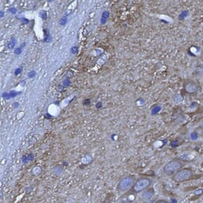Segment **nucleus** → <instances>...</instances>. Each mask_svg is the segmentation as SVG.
I'll return each mask as SVG.
<instances>
[{"label": "nucleus", "instance_id": "obj_23", "mask_svg": "<svg viewBox=\"0 0 203 203\" xmlns=\"http://www.w3.org/2000/svg\"><path fill=\"white\" fill-rule=\"evenodd\" d=\"M101 106H102V104L100 103V102L96 104V108H101Z\"/></svg>", "mask_w": 203, "mask_h": 203}, {"label": "nucleus", "instance_id": "obj_9", "mask_svg": "<svg viewBox=\"0 0 203 203\" xmlns=\"http://www.w3.org/2000/svg\"><path fill=\"white\" fill-rule=\"evenodd\" d=\"M108 11H104L103 14H102V16H101V18H100V23L101 24H104L108 20Z\"/></svg>", "mask_w": 203, "mask_h": 203}, {"label": "nucleus", "instance_id": "obj_12", "mask_svg": "<svg viewBox=\"0 0 203 203\" xmlns=\"http://www.w3.org/2000/svg\"><path fill=\"white\" fill-rule=\"evenodd\" d=\"M171 146L172 148H175V147H177L178 146H179V142H178V140H177V139L172 140L171 143Z\"/></svg>", "mask_w": 203, "mask_h": 203}, {"label": "nucleus", "instance_id": "obj_5", "mask_svg": "<svg viewBox=\"0 0 203 203\" xmlns=\"http://www.w3.org/2000/svg\"><path fill=\"white\" fill-rule=\"evenodd\" d=\"M200 89H201V86L199 83L193 80L186 81L183 84V91L187 95L195 96L199 93Z\"/></svg>", "mask_w": 203, "mask_h": 203}, {"label": "nucleus", "instance_id": "obj_19", "mask_svg": "<svg viewBox=\"0 0 203 203\" xmlns=\"http://www.w3.org/2000/svg\"><path fill=\"white\" fill-rule=\"evenodd\" d=\"M35 75H36L35 71H31V72H30V73H28V77H30V78H32V77H34Z\"/></svg>", "mask_w": 203, "mask_h": 203}, {"label": "nucleus", "instance_id": "obj_7", "mask_svg": "<svg viewBox=\"0 0 203 203\" xmlns=\"http://www.w3.org/2000/svg\"><path fill=\"white\" fill-rule=\"evenodd\" d=\"M18 93H21V92L18 93V92H15V91H14V90H12V91H11L9 93H4L3 96L5 100H10L11 98H14V97H15V96H17L18 95Z\"/></svg>", "mask_w": 203, "mask_h": 203}, {"label": "nucleus", "instance_id": "obj_6", "mask_svg": "<svg viewBox=\"0 0 203 203\" xmlns=\"http://www.w3.org/2000/svg\"><path fill=\"white\" fill-rule=\"evenodd\" d=\"M154 193H155L154 192V189L146 190H144L143 193L142 198L143 199H145V200L150 199V198L152 197V195L154 194Z\"/></svg>", "mask_w": 203, "mask_h": 203}, {"label": "nucleus", "instance_id": "obj_25", "mask_svg": "<svg viewBox=\"0 0 203 203\" xmlns=\"http://www.w3.org/2000/svg\"><path fill=\"white\" fill-rule=\"evenodd\" d=\"M9 11H11V12H12L13 14H14V13L16 12V9H14V8H12V9H10Z\"/></svg>", "mask_w": 203, "mask_h": 203}, {"label": "nucleus", "instance_id": "obj_15", "mask_svg": "<svg viewBox=\"0 0 203 203\" xmlns=\"http://www.w3.org/2000/svg\"><path fill=\"white\" fill-rule=\"evenodd\" d=\"M22 54V48L21 47H18V48H16L14 50V54L16 55H19V54Z\"/></svg>", "mask_w": 203, "mask_h": 203}, {"label": "nucleus", "instance_id": "obj_11", "mask_svg": "<svg viewBox=\"0 0 203 203\" xmlns=\"http://www.w3.org/2000/svg\"><path fill=\"white\" fill-rule=\"evenodd\" d=\"M44 34H45V38H44V42H50V32L48 31V30H44Z\"/></svg>", "mask_w": 203, "mask_h": 203}, {"label": "nucleus", "instance_id": "obj_21", "mask_svg": "<svg viewBox=\"0 0 203 203\" xmlns=\"http://www.w3.org/2000/svg\"><path fill=\"white\" fill-rule=\"evenodd\" d=\"M197 136H198V135H197L196 133H194V132H193V133L190 134V137H191V139H196Z\"/></svg>", "mask_w": 203, "mask_h": 203}, {"label": "nucleus", "instance_id": "obj_26", "mask_svg": "<svg viewBox=\"0 0 203 203\" xmlns=\"http://www.w3.org/2000/svg\"><path fill=\"white\" fill-rule=\"evenodd\" d=\"M18 105H19V104H18V103H17V102H16V103H14V106H18Z\"/></svg>", "mask_w": 203, "mask_h": 203}, {"label": "nucleus", "instance_id": "obj_13", "mask_svg": "<svg viewBox=\"0 0 203 203\" xmlns=\"http://www.w3.org/2000/svg\"><path fill=\"white\" fill-rule=\"evenodd\" d=\"M40 15H41L42 18V19H44V20H46V19L47 18L46 12L45 11H42V12L40 13Z\"/></svg>", "mask_w": 203, "mask_h": 203}, {"label": "nucleus", "instance_id": "obj_27", "mask_svg": "<svg viewBox=\"0 0 203 203\" xmlns=\"http://www.w3.org/2000/svg\"><path fill=\"white\" fill-rule=\"evenodd\" d=\"M1 17H2V18L3 17V11H1Z\"/></svg>", "mask_w": 203, "mask_h": 203}, {"label": "nucleus", "instance_id": "obj_14", "mask_svg": "<svg viewBox=\"0 0 203 203\" xmlns=\"http://www.w3.org/2000/svg\"><path fill=\"white\" fill-rule=\"evenodd\" d=\"M187 15H188V11H183V12H182V13H181V14L179 15V18H186Z\"/></svg>", "mask_w": 203, "mask_h": 203}, {"label": "nucleus", "instance_id": "obj_18", "mask_svg": "<svg viewBox=\"0 0 203 203\" xmlns=\"http://www.w3.org/2000/svg\"><path fill=\"white\" fill-rule=\"evenodd\" d=\"M154 203H170V202H168L167 200H166V199H159V200H157L156 202H154Z\"/></svg>", "mask_w": 203, "mask_h": 203}, {"label": "nucleus", "instance_id": "obj_3", "mask_svg": "<svg viewBox=\"0 0 203 203\" xmlns=\"http://www.w3.org/2000/svg\"><path fill=\"white\" fill-rule=\"evenodd\" d=\"M171 178L175 182L182 183L195 178V175L194 174V171L191 167H183L174 176H172Z\"/></svg>", "mask_w": 203, "mask_h": 203}, {"label": "nucleus", "instance_id": "obj_22", "mask_svg": "<svg viewBox=\"0 0 203 203\" xmlns=\"http://www.w3.org/2000/svg\"><path fill=\"white\" fill-rule=\"evenodd\" d=\"M120 203H132V201L128 199H126V200H124V201H122Z\"/></svg>", "mask_w": 203, "mask_h": 203}, {"label": "nucleus", "instance_id": "obj_8", "mask_svg": "<svg viewBox=\"0 0 203 203\" xmlns=\"http://www.w3.org/2000/svg\"><path fill=\"white\" fill-rule=\"evenodd\" d=\"M161 110V107L160 105H158V104H156V105H155V106H153L152 107V108H151V115H156L158 112H159Z\"/></svg>", "mask_w": 203, "mask_h": 203}, {"label": "nucleus", "instance_id": "obj_24", "mask_svg": "<svg viewBox=\"0 0 203 203\" xmlns=\"http://www.w3.org/2000/svg\"><path fill=\"white\" fill-rule=\"evenodd\" d=\"M86 100V103H84V105H88V104H90V100L89 99H88V100Z\"/></svg>", "mask_w": 203, "mask_h": 203}, {"label": "nucleus", "instance_id": "obj_16", "mask_svg": "<svg viewBox=\"0 0 203 203\" xmlns=\"http://www.w3.org/2000/svg\"><path fill=\"white\" fill-rule=\"evenodd\" d=\"M67 21H68L67 18L64 17V18H62L61 19V21H60V24H61V25H65V24L67 23Z\"/></svg>", "mask_w": 203, "mask_h": 203}, {"label": "nucleus", "instance_id": "obj_2", "mask_svg": "<svg viewBox=\"0 0 203 203\" xmlns=\"http://www.w3.org/2000/svg\"><path fill=\"white\" fill-rule=\"evenodd\" d=\"M185 166V163L179 159H173L165 164L163 167V173L167 176H174Z\"/></svg>", "mask_w": 203, "mask_h": 203}, {"label": "nucleus", "instance_id": "obj_1", "mask_svg": "<svg viewBox=\"0 0 203 203\" xmlns=\"http://www.w3.org/2000/svg\"><path fill=\"white\" fill-rule=\"evenodd\" d=\"M152 184V180L148 177H141L136 179L135 184L132 186V188L128 192L126 193V195H131V194H137L139 193L143 192L149 188Z\"/></svg>", "mask_w": 203, "mask_h": 203}, {"label": "nucleus", "instance_id": "obj_4", "mask_svg": "<svg viewBox=\"0 0 203 203\" xmlns=\"http://www.w3.org/2000/svg\"><path fill=\"white\" fill-rule=\"evenodd\" d=\"M135 177L134 175H126L119 181L116 190L120 193H128L135 184Z\"/></svg>", "mask_w": 203, "mask_h": 203}, {"label": "nucleus", "instance_id": "obj_10", "mask_svg": "<svg viewBox=\"0 0 203 203\" xmlns=\"http://www.w3.org/2000/svg\"><path fill=\"white\" fill-rule=\"evenodd\" d=\"M15 43H16V39H15V38H12L11 40V42H9L7 43V47H8V49H10V50L13 49V48L14 47V46H15Z\"/></svg>", "mask_w": 203, "mask_h": 203}, {"label": "nucleus", "instance_id": "obj_17", "mask_svg": "<svg viewBox=\"0 0 203 203\" xmlns=\"http://www.w3.org/2000/svg\"><path fill=\"white\" fill-rule=\"evenodd\" d=\"M22 67H20V68H18L16 70H15V72H14V75H18V74H20L22 73Z\"/></svg>", "mask_w": 203, "mask_h": 203}, {"label": "nucleus", "instance_id": "obj_20", "mask_svg": "<svg viewBox=\"0 0 203 203\" xmlns=\"http://www.w3.org/2000/svg\"><path fill=\"white\" fill-rule=\"evenodd\" d=\"M63 85H64L65 87H67V86L69 85H70V81H69V80H65V81H63Z\"/></svg>", "mask_w": 203, "mask_h": 203}]
</instances>
